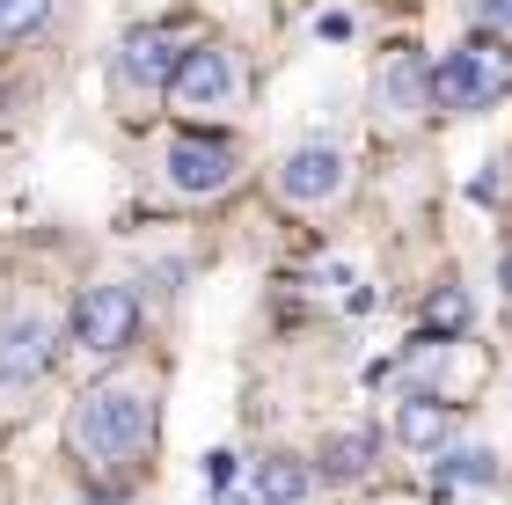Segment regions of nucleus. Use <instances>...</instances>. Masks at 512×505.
Returning a JSON list of instances; mask_svg holds the SVG:
<instances>
[{
	"label": "nucleus",
	"instance_id": "4468645a",
	"mask_svg": "<svg viewBox=\"0 0 512 505\" xmlns=\"http://www.w3.org/2000/svg\"><path fill=\"white\" fill-rule=\"evenodd\" d=\"M469 315H476L469 293H461V286H439L432 301H425V330H432V337H461V330H469Z\"/></svg>",
	"mask_w": 512,
	"mask_h": 505
},
{
	"label": "nucleus",
	"instance_id": "0eeeda50",
	"mask_svg": "<svg viewBox=\"0 0 512 505\" xmlns=\"http://www.w3.org/2000/svg\"><path fill=\"white\" fill-rule=\"evenodd\" d=\"M278 198H286V205H330V198H344V154L322 147V140L293 147L286 162H278Z\"/></svg>",
	"mask_w": 512,
	"mask_h": 505
},
{
	"label": "nucleus",
	"instance_id": "20e7f679",
	"mask_svg": "<svg viewBox=\"0 0 512 505\" xmlns=\"http://www.w3.org/2000/svg\"><path fill=\"white\" fill-rule=\"evenodd\" d=\"M139 337V293L132 286H88L74 301V344L88 359H118Z\"/></svg>",
	"mask_w": 512,
	"mask_h": 505
},
{
	"label": "nucleus",
	"instance_id": "ddd939ff",
	"mask_svg": "<svg viewBox=\"0 0 512 505\" xmlns=\"http://www.w3.org/2000/svg\"><path fill=\"white\" fill-rule=\"evenodd\" d=\"M483 484H498V454L491 447H454V454H439V469H432V491L447 498V491H483Z\"/></svg>",
	"mask_w": 512,
	"mask_h": 505
},
{
	"label": "nucleus",
	"instance_id": "f257e3e1",
	"mask_svg": "<svg viewBox=\"0 0 512 505\" xmlns=\"http://www.w3.org/2000/svg\"><path fill=\"white\" fill-rule=\"evenodd\" d=\"M154 440V381L118 374V381H96L74 396V418H66V447L96 469H118L132 462L139 447Z\"/></svg>",
	"mask_w": 512,
	"mask_h": 505
},
{
	"label": "nucleus",
	"instance_id": "9b49d317",
	"mask_svg": "<svg viewBox=\"0 0 512 505\" xmlns=\"http://www.w3.org/2000/svg\"><path fill=\"white\" fill-rule=\"evenodd\" d=\"M249 491H256V505H308L315 476H308L300 454H264V462L249 469Z\"/></svg>",
	"mask_w": 512,
	"mask_h": 505
},
{
	"label": "nucleus",
	"instance_id": "7ed1b4c3",
	"mask_svg": "<svg viewBox=\"0 0 512 505\" xmlns=\"http://www.w3.org/2000/svg\"><path fill=\"white\" fill-rule=\"evenodd\" d=\"M242 96V74H235V59L220 52V44H191L176 66V81H169V103L176 110H191V118H227Z\"/></svg>",
	"mask_w": 512,
	"mask_h": 505
},
{
	"label": "nucleus",
	"instance_id": "9d476101",
	"mask_svg": "<svg viewBox=\"0 0 512 505\" xmlns=\"http://www.w3.org/2000/svg\"><path fill=\"white\" fill-rule=\"evenodd\" d=\"M447 432H454V403H439V396H403V410H395V440H403V447L439 454V447H447Z\"/></svg>",
	"mask_w": 512,
	"mask_h": 505
},
{
	"label": "nucleus",
	"instance_id": "1a4fd4ad",
	"mask_svg": "<svg viewBox=\"0 0 512 505\" xmlns=\"http://www.w3.org/2000/svg\"><path fill=\"white\" fill-rule=\"evenodd\" d=\"M176 66H183V52L169 44V30H132V37L118 44V74H125L132 88H169Z\"/></svg>",
	"mask_w": 512,
	"mask_h": 505
},
{
	"label": "nucleus",
	"instance_id": "f8f14e48",
	"mask_svg": "<svg viewBox=\"0 0 512 505\" xmlns=\"http://www.w3.org/2000/svg\"><path fill=\"white\" fill-rule=\"evenodd\" d=\"M315 462H322V484H359V476L381 462V440L374 432H330Z\"/></svg>",
	"mask_w": 512,
	"mask_h": 505
},
{
	"label": "nucleus",
	"instance_id": "423d86ee",
	"mask_svg": "<svg viewBox=\"0 0 512 505\" xmlns=\"http://www.w3.org/2000/svg\"><path fill=\"white\" fill-rule=\"evenodd\" d=\"M235 169H242V154L227 140H205V132H183L169 147V183L183 198H220L227 183H235Z\"/></svg>",
	"mask_w": 512,
	"mask_h": 505
},
{
	"label": "nucleus",
	"instance_id": "f03ea898",
	"mask_svg": "<svg viewBox=\"0 0 512 505\" xmlns=\"http://www.w3.org/2000/svg\"><path fill=\"white\" fill-rule=\"evenodd\" d=\"M505 88H512V52L498 37H476V44H461V52H447L432 66V110H447V118H476Z\"/></svg>",
	"mask_w": 512,
	"mask_h": 505
},
{
	"label": "nucleus",
	"instance_id": "6e6552de",
	"mask_svg": "<svg viewBox=\"0 0 512 505\" xmlns=\"http://www.w3.org/2000/svg\"><path fill=\"white\" fill-rule=\"evenodd\" d=\"M374 103H381V118H395V125L425 118V110H432V59L425 52H395L381 66V81H374Z\"/></svg>",
	"mask_w": 512,
	"mask_h": 505
},
{
	"label": "nucleus",
	"instance_id": "2eb2a0df",
	"mask_svg": "<svg viewBox=\"0 0 512 505\" xmlns=\"http://www.w3.org/2000/svg\"><path fill=\"white\" fill-rule=\"evenodd\" d=\"M52 22V0H0V37H30Z\"/></svg>",
	"mask_w": 512,
	"mask_h": 505
},
{
	"label": "nucleus",
	"instance_id": "39448f33",
	"mask_svg": "<svg viewBox=\"0 0 512 505\" xmlns=\"http://www.w3.org/2000/svg\"><path fill=\"white\" fill-rule=\"evenodd\" d=\"M52 374V323L37 308H22L0 323V396H22Z\"/></svg>",
	"mask_w": 512,
	"mask_h": 505
},
{
	"label": "nucleus",
	"instance_id": "a211bd4d",
	"mask_svg": "<svg viewBox=\"0 0 512 505\" xmlns=\"http://www.w3.org/2000/svg\"><path fill=\"white\" fill-rule=\"evenodd\" d=\"M205 484H213V491L235 484V454H205Z\"/></svg>",
	"mask_w": 512,
	"mask_h": 505
},
{
	"label": "nucleus",
	"instance_id": "f3484780",
	"mask_svg": "<svg viewBox=\"0 0 512 505\" xmlns=\"http://www.w3.org/2000/svg\"><path fill=\"white\" fill-rule=\"evenodd\" d=\"M498 191H505V169H483V176L469 183V198H476V205H498Z\"/></svg>",
	"mask_w": 512,
	"mask_h": 505
},
{
	"label": "nucleus",
	"instance_id": "6ab92c4d",
	"mask_svg": "<svg viewBox=\"0 0 512 505\" xmlns=\"http://www.w3.org/2000/svg\"><path fill=\"white\" fill-rule=\"evenodd\" d=\"M498 286H505V301H512V249L498 257Z\"/></svg>",
	"mask_w": 512,
	"mask_h": 505
},
{
	"label": "nucleus",
	"instance_id": "dca6fc26",
	"mask_svg": "<svg viewBox=\"0 0 512 505\" xmlns=\"http://www.w3.org/2000/svg\"><path fill=\"white\" fill-rule=\"evenodd\" d=\"M461 8H469V22H476V30H512V0H461Z\"/></svg>",
	"mask_w": 512,
	"mask_h": 505
}]
</instances>
